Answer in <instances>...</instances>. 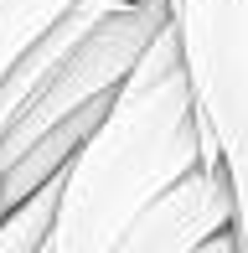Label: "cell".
<instances>
[{
  "label": "cell",
  "instance_id": "6da1fadb",
  "mask_svg": "<svg viewBox=\"0 0 248 253\" xmlns=\"http://www.w3.org/2000/svg\"><path fill=\"white\" fill-rule=\"evenodd\" d=\"M191 170H202V129L165 21L93 134L62 166L41 253H114L119 238Z\"/></svg>",
  "mask_w": 248,
  "mask_h": 253
},
{
  "label": "cell",
  "instance_id": "7a4b0ae2",
  "mask_svg": "<svg viewBox=\"0 0 248 253\" xmlns=\"http://www.w3.org/2000/svg\"><path fill=\"white\" fill-rule=\"evenodd\" d=\"M197 124L233 191V248L248 253V0H165Z\"/></svg>",
  "mask_w": 248,
  "mask_h": 253
},
{
  "label": "cell",
  "instance_id": "3957f363",
  "mask_svg": "<svg viewBox=\"0 0 248 253\" xmlns=\"http://www.w3.org/2000/svg\"><path fill=\"white\" fill-rule=\"evenodd\" d=\"M165 21H171L165 0H134V5L114 10L109 21H98L78 47H67L31 83V93L16 103V114L5 119V129H0V166H10L31 140H41L47 129L67 124L73 114L104 109L119 93V83L134 73L145 47L165 31Z\"/></svg>",
  "mask_w": 248,
  "mask_h": 253
},
{
  "label": "cell",
  "instance_id": "277c9868",
  "mask_svg": "<svg viewBox=\"0 0 248 253\" xmlns=\"http://www.w3.org/2000/svg\"><path fill=\"white\" fill-rule=\"evenodd\" d=\"M233 227V191L222 170H191L181 176L129 233L114 253H191L202 238Z\"/></svg>",
  "mask_w": 248,
  "mask_h": 253
},
{
  "label": "cell",
  "instance_id": "5b68a950",
  "mask_svg": "<svg viewBox=\"0 0 248 253\" xmlns=\"http://www.w3.org/2000/svg\"><path fill=\"white\" fill-rule=\"evenodd\" d=\"M67 5H78V0H0V78L10 73V62H16L52 21L67 16Z\"/></svg>",
  "mask_w": 248,
  "mask_h": 253
},
{
  "label": "cell",
  "instance_id": "8992f818",
  "mask_svg": "<svg viewBox=\"0 0 248 253\" xmlns=\"http://www.w3.org/2000/svg\"><path fill=\"white\" fill-rule=\"evenodd\" d=\"M191 253H238V248H233V233H228V227H222V233H212V238H202V243L191 248Z\"/></svg>",
  "mask_w": 248,
  "mask_h": 253
}]
</instances>
